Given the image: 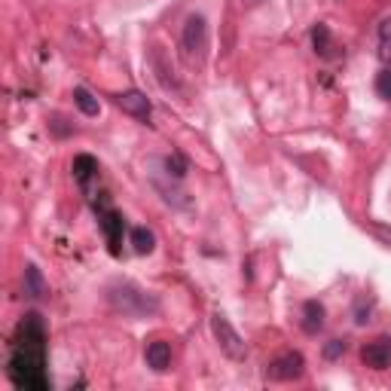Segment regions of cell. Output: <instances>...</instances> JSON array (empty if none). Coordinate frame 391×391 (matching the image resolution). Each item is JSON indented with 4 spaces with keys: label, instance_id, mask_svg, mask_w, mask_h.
<instances>
[{
    "label": "cell",
    "instance_id": "1",
    "mask_svg": "<svg viewBox=\"0 0 391 391\" xmlns=\"http://www.w3.org/2000/svg\"><path fill=\"white\" fill-rule=\"evenodd\" d=\"M46 327L40 315H25L18 324V333L13 339V352H9V379L18 388L28 391H46Z\"/></svg>",
    "mask_w": 391,
    "mask_h": 391
},
{
    "label": "cell",
    "instance_id": "2",
    "mask_svg": "<svg viewBox=\"0 0 391 391\" xmlns=\"http://www.w3.org/2000/svg\"><path fill=\"white\" fill-rule=\"evenodd\" d=\"M107 296H110V306L117 309V312L132 315V318H141V315L156 312L159 309V303L153 300L147 291H138L135 284H117V287H110Z\"/></svg>",
    "mask_w": 391,
    "mask_h": 391
},
{
    "label": "cell",
    "instance_id": "3",
    "mask_svg": "<svg viewBox=\"0 0 391 391\" xmlns=\"http://www.w3.org/2000/svg\"><path fill=\"white\" fill-rule=\"evenodd\" d=\"M181 46L190 65H202L208 55V22L202 16H190L181 31Z\"/></svg>",
    "mask_w": 391,
    "mask_h": 391
},
{
    "label": "cell",
    "instance_id": "4",
    "mask_svg": "<svg viewBox=\"0 0 391 391\" xmlns=\"http://www.w3.org/2000/svg\"><path fill=\"white\" fill-rule=\"evenodd\" d=\"M211 333H214V339H218L220 352H223L226 358H232V361H245L248 348H245L242 333L230 324V318L220 315V312H214V315H211Z\"/></svg>",
    "mask_w": 391,
    "mask_h": 391
},
{
    "label": "cell",
    "instance_id": "5",
    "mask_svg": "<svg viewBox=\"0 0 391 391\" xmlns=\"http://www.w3.org/2000/svg\"><path fill=\"white\" fill-rule=\"evenodd\" d=\"M303 370H306V361L300 352H284L275 358V361H269L266 376H269L272 382H294V379L303 376Z\"/></svg>",
    "mask_w": 391,
    "mask_h": 391
},
{
    "label": "cell",
    "instance_id": "6",
    "mask_svg": "<svg viewBox=\"0 0 391 391\" xmlns=\"http://www.w3.org/2000/svg\"><path fill=\"white\" fill-rule=\"evenodd\" d=\"M98 223L105 230V239L110 245V254H119V245H122V214H117L110 205H101L98 208Z\"/></svg>",
    "mask_w": 391,
    "mask_h": 391
},
{
    "label": "cell",
    "instance_id": "7",
    "mask_svg": "<svg viewBox=\"0 0 391 391\" xmlns=\"http://www.w3.org/2000/svg\"><path fill=\"white\" fill-rule=\"evenodd\" d=\"M117 107L122 113H129V117H135V119H150V113H153V105H150V98L144 95V92L138 89H129V92H119L117 98Z\"/></svg>",
    "mask_w": 391,
    "mask_h": 391
},
{
    "label": "cell",
    "instance_id": "8",
    "mask_svg": "<svg viewBox=\"0 0 391 391\" xmlns=\"http://www.w3.org/2000/svg\"><path fill=\"white\" fill-rule=\"evenodd\" d=\"M361 361L370 370H388L391 367V339L379 336V339H373V343H367L361 348Z\"/></svg>",
    "mask_w": 391,
    "mask_h": 391
},
{
    "label": "cell",
    "instance_id": "9",
    "mask_svg": "<svg viewBox=\"0 0 391 391\" xmlns=\"http://www.w3.org/2000/svg\"><path fill=\"white\" fill-rule=\"evenodd\" d=\"M144 358H147V367H150V370H156V373H166V370L171 367V346L162 343V339H156V343L147 346Z\"/></svg>",
    "mask_w": 391,
    "mask_h": 391
},
{
    "label": "cell",
    "instance_id": "10",
    "mask_svg": "<svg viewBox=\"0 0 391 391\" xmlns=\"http://www.w3.org/2000/svg\"><path fill=\"white\" fill-rule=\"evenodd\" d=\"M321 327H324V306L318 300H306V306H303V331L309 336H315Z\"/></svg>",
    "mask_w": 391,
    "mask_h": 391
},
{
    "label": "cell",
    "instance_id": "11",
    "mask_svg": "<svg viewBox=\"0 0 391 391\" xmlns=\"http://www.w3.org/2000/svg\"><path fill=\"white\" fill-rule=\"evenodd\" d=\"M74 178H77L80 187H89V181L98 178V159L89 156V153H80L74 159Z\"/></svg>",
    "mask_w": 391,
    "mask_h": 391
},
{
    "label": "cell",
    "instance_id": "12",
    "mask_svg": "<svg viewBox=\"0 0 391 391\" xmlns=\"http://www.w3.org/2000/svg\"><path fill=\"white\" fill-rule=\"evenodd\" d=\"M22 291H25V296H31V300H40V296L46 294V282H43V275H40V269H37L34 263H31V266H25Z\"/></svg>",
    "mask_w": 391,
    "mask_h": 391
},
{
    "label": "cell",
    "instance_id": "13",
    "mask_svg": "<svg viewBox=\"0 0 391 391\" xmlns=\"http://www.w3.org/2000/svg\"><path fill=\"white\" fill-rule=\"evenodd\" d=\"M312 46L321 58H333V37H331V28L327 25H315L312 28Z\"/></svg>",
    "mask_w": 391,
    "mask_h": 391
},
{
    "label": "cell",
    "instance_id": "14",
    "mask_svg": "<svg viewBox=\"0 0 391 391\" xmlns=\"http://www.w3.org/2000/svg\"><path fill=\"white\" fill-rule=\"evenodd\" d=\"M129 239H132V248H135V254H150L153 248H156V235H153L147 226H135Z\"/></svg>",
    "mask_w": 391,
    "mask_h": 391
},
{
    "label": "cell",
    "instance_id": "15",
    "mask_svg": "<svg viewBox=\"0 0 391 391\" xmlns=\"http://www.w3.org/2000/svg\"><path fill=\"white\" fill-rule=\"evenodd\" d=\"M376 53L379 58L391 65V18H385L382 25H379V34H376Z\"/></svg>",
    "mask_w": 391,
    "mask_h": 391
},
{
    "label": "cell",
    "instance_id": "16",
    "mask_svg": "<svg viewBox=\"0 0 391 391\" xmlns=\"http://www.w3.org/2000/svg\"><path fill=\"white\" fill-rule=\"evenodd\" d=\"M74 105L80 107V113H86V117H98V98H92V92L77 86L74 89Z\"/></svg>",
    "mask_w": 391,
    "mask_h": 391
},
{
    "label": "cell",
    "instance_id": "17",
    "mask_svg": "<svg viewBox=\"0 0 391 391\" xmlns=\"http://www.w3.org/2000/svg\"><path fill=\"white\" fill-rule=\"evenodd\" d=\"M370 312H373L370 300H367V296H358V300H355V324H367L370 321Z\"/></svg>",
    "mask_w": 391,
    "mask_h": 391
},
{
    "label": "cell",
    "instance_id": "18",
    "mask_svg": "<svg viewBox=\"0 0 391 391\" xmlns=\"http://www.w3.org/2000/svg\"><path fill=\"white\" fill-rule=\"evenodd\" d=\"M376 95L385 98V101H391V68H385L382 74L376 77Z\"/></svg>",
    "mask_w": 391,
    "mask_h": 391
},
{
    "label": "cell",
    "instance_id": "19",
    "mask_svg": "<svg viewBox=\"0 0 391 391\" xmlns=\"http://www.w3.org/2000/svg\"><path fill=\"white\" fill-rule=\"evenodd\" d=\"M343 352H346V343H343V339H331V343L324 346V358H327V361H336V358L343 355Z\"/></svg>",
    "mask_w": 391,
    "mask_h": 391
},
{
    "label": "cell",
    "instance_id": "20",
    "mask_svg": "<svg viewBox=\"0 0 391 391\" xmlns=\"http://www.w3.org/2000/svg\"><path fill=\"white\" fill-rule=\"evenodd\" d=\"M166 168H168V174H174V178H183V171H187V162H183L181 156H168V159H166Z\"/></svg>",
    "mask_w": 391,
    "mask_h": 391
}]
</instances>
